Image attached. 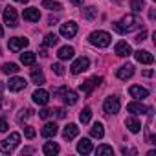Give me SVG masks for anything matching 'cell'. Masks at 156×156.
<instances>
[{
  "instance_id": "6da1fadb",
  "label": "cell",
  "mask_w": 156,
  "mask_h": 156,
  "mask_svg": "<svg viewBox=\"0 0 156 156\" xmlns=\"http://www.w3.org/2000/svg\"><path fill=\"white\" fill-rule=\"evenodd\" d=\"M141 26V20L136 17V15H125L121 22H112V28L118 31V33H129L132 30H138Z\"/></svg>"
},
{
  "instance_id": "7a4b0ae2",
  "label": "cell",
  "mask_w": 156,
  "mask_h": 156,
  "mask_svg": "<svg viewBox=\"0 0 156 156\" xmlns=\"http://www.w3.org/2000/svg\"><path fill=\"white\" fill-rule=\"evenodd\" d=\"M20 143V134L19 132H11L6 140L0 141V152H4V154H9L15 151V147Z\"/></svg>"
},
{
  "instance_id": "3957f363",
  "label": "cell",
  "mask_w": 156,
  "mask_h": 156,
  "mask_svg": "<svg viewBox=\"0 0 156 156\" xmlns=\"http://www.w3.org/2000/svg\"><path fill=\"white\" fill-rule=\"evenodd\" d=\"M88 41H90L94 46H98V48H107V46L110 44L112 37H110V33H107V31H92L90 37H88Z\"/></svg>"
},
{
  "instance_id": "277c9868",
  "label": "cell",
  "mask_w": 156,
  "mask_h": 156,
  "mask_svg": "<svg viewBox=\"0 0 156 156\" xmlns=\"http://www.w3.org/2000/svg\"><path fill=\"white\" fill-rule=\"evenodd\" d=\"M101 77H98V75H94V77H90V79H87L85 83H81L79 85V90L85 94V96H90L92 92H94V88H98L99 85H101Z\"/></svg>"
},
{
  "instance_id": "5b68a950",
  "label": "cell",
  "mask_w": 156,
  "mask_h": 156,
  "mask_svg": "<svg viewBox=\"0 0 156 156\" xmlns=\"http://www.w3.org/2000/svg\"><path fill=\"white\" fill-rule=\"evenodd\" d=\"M103 108L107 114H118L119 112V98L118 96H108L103 103Z\"/></svg>"
},
{
  "instance_id": "8992f818",
  "label": "cell",
  "mask_w": 156,
  "mask_h": 156,
  "mask_svg": "<svg viewBox=\"0 0 156 156\" xmlns=\"http://www.w3.org/2000/svg\"><path fill=\"white\" fill-rule=\"evenodd\" d=\"M30 44V41L26 39V37H11L9 39V42H8V46H9V50L11 51H20V50H24L26 46Z\"/></svg>"
},
{
  "instance_id": "52a82bcc",
  "label": "cell",
  "mask_w": 156,
  "mask_h": 156,
  "mask_svg": "<svg viewBox=\"0 0 156 156\" xmlns=\"http://www.w3.org/2000/svg\"><path fill=\"white\" fill-rule=\"evenodd\" d=\"M88 66H90L88 57H79V59H75V61H73V64H72V73H73V75H77V73H81V72L88 70Z\"/></svg>"
},
{
  "instance_id": "ba28073f",
  "label": "cell",
  "mask_w": 156,
  "mask_h": 156,
  "mask_svg": "<svg viewBox=\"0 0 156 156\" xmlns=\"http://www.w3.org/2000/svg\"><path fill=\"white\" fill-rule=\"evenodd\" d=\"M127 110H129L130 114H134V116H140V114L143 116V114H151V112H152L151 107H145V105L136 103V101H134V103H129V105H127Z\"/></svg>"
},
{
  "instance_id": "9c48e42d",
  "label": "cell",
  "mask_w": 156,
  "mask_h": 156,
  "mask_svg": "<svg viewBox=\"0 0 156 156\" xmlns=\"http://www.w3.org/2000/svg\"><path fill=\"white\" fill-rule=\"evenodd\" d=\"M17 20H19V17H17V9L11 8V6H8V8L4 9V22H6L9 28H15V26H17Z\"/></svg>"
},
{
  "instance_id": "30bf717a",
  "label": "cell",
  "mask_w": 156,
  "mask_h": 156,
  "mask_svg": "<svg viewBox=\"0 0 156 156\" xmlns=\"http://www.w3.org/2000/svg\"><path fill=\"white\" fill-rule=\"evenodd\" d=\"M116 75H118V79H121V81H127V79H130V77L134 75V66L127 62V64H123V66H119V68H118Z\"/></svg>"
},
{
  "instance_id": "8fae6325",
  "label": "cell",
  "mask_w": 156,
  "mask_h": 156,
  "mask_svg": "<svg viewBox=\"0 0 156 156\" xmlns=\"http://www.w3.org/2000/svg\"><path fill=\"white\" fill-rule=\"evenodd\" d=\"M26 79L24 77H11V79L8 81V88L11 90V92H20V90H24L26 88Z\"/></svg>"
},
{
  "instance_id": "7c38bea8",
  "label": "cell",
  "mask_w": 156,
  "mask_h": 156,
  "mask_svg": "<svg viewBox=\"0 0 156 156\" xmlns=\"http://www.w3.org/2000/svg\"><path fill=\"white\" fill-rule=\"evenodd\" d=\"M75 33H77V24H75L73 20H70V22H66V24H61V35H62V37L72 39V37H75Z\"/></svg>"
},
{
  "instance_id": "4fadbf2b",
  "label": "cell",
  "mask_w": 156,
  "mask_h": 156,
  "mask_svg": "<svg viewBox=\"0 0 156 156\" xmlns=\"http://www.w3.org/2000/svg\"><path fill=\"white\" fill-rule=\"evenodd\" d=\"M31 98H33V101H35L37 105H41V107H44V105L50 101V94H48L46 90H42V88H37Z\"/></svg>"
},
{
  "instance_id": "5bb4252c",
  "label": "cell",
  "mask_w": 156,
  "mask_h": 156,
  "mask_svg": "<svg viewBox=\"0 0 156 156\" xmlns=\"http://www.w3.org/2000/svg\"><path fill=\"white\" fill-rule=\"evenodd\" d=\"M134 57H136V61L141 62V64H152V62H154L152 53H149V51H145V50H138V51H134Z\"/></svg>"
},
{
  "instance_id": "9a60e30c",
  "label": "cell",
  "mask_w": 156,
  "mask_h": 156,
  "mask_svg": "<svg viewBox=\"0 0 156 156\" xmlns=\"http://www.w3.org/2000/svg\"><path fill=\"white\" fill-rule=\"evenodd\" d=\"M129 94L134 98V99H145V98H149V90L147 88H141V87H138V85H134V87H130L129 88Z\"/></svg>"
},
{
  "instance_id": "2e32d148",
  "label": "cell",
  "mask_w": 156,
  "mask_h": 156,
  "mask_svg": "<svg viewBox=\"0 0 156 156\" xmlns=\"http://www.w3.org/2000/svg\"><path fill=\"white\" fill-rule=\"evenodd\" d=\"M22 17H24V20H28V22H39L41 11H39L37 8H28V9H24Z\"/></svg>"
},
{
  "instance_id": "e0dca14e",
  "label": "cell",
  "mask_w": 156,
  "mask_h": 156,
  "mask_svg": "<svg viewBox=\"0 0 156 156\" xmlns=\"http://www.w3.org/2000/svg\"><path fill=\"white\" fill-rule=\"evenodd\" d=\"M130 53H132V48H130L129 42L119 41V42L116 44V55H119V57H129Z\"/></svg>"
},
{
  "instance_id": "ac0fdd59",
  "label": "cell",
  "mask_w": 156,
  "mask_h": 156,
  "mask_svg": "<svg viewBox=\"0 0 156 156\" xmlns=\"http://www.w3.org/2000/svg\"><path fill=\"white\" fill-rule=\"evenodd\" d=\"M94 151V147H92V141L88 140V138H83L79 143H77V152H81V154H90Z\"/></svg>"
},
{
  "instance_id": "d6986e66",
  "label": "cell",
  "mask_w": 156,
  "mask_h": 156,
  "mask_svg": "<svg viewBox=\"0 0 156 156\" xmlns=\"http://www.w3.org/2000/svg\"><path fill=\"white\" fill-rule=\"evenodd\" d=\"M77 134H79V127L73 125V123L66 125V127H64V130H62V138H64V140H73Z\"/></svg>"
},
{
  "instance_id": "ffe728a7",
  "label": "cell",
  "mask_w": 156,
  "mask_h": 156,
  "mask_svg": "<svg viewBox=\"0 0 156 156\" xmlns=\"http://www.w3.org/2000/svg\"><path fill=\"white\" fill-rule=\"evenodd\" d=\"M73 53H75V51H73V48H72V46H62V48L57 51V57H59L61 61H68V59H72V57H73Z\"/></svg>"
},
{
  "instance_id": "44dd1931",
  "label": "cell",
  "mask_w": 156,
  "mask_h": 156,
  "mask_svg": "<svg viewBox=\"0 0 156 156\" xmlns=\"http://www.w3.org/2000/svg\"><path fill=\"white\" fill-rule=\"evenodd\" d=\"M125 125H127V129H129L130 132H134V134L141 130V123H140L136 118H127V119H125Z\"/></svg>"
},
{
  "instance_id": "7402d4cb",
  "label": "cell",
  "mask_w": 156,
  "mask_h": 156,
  "mask_svg": "<svg viewBox=\"0 0 156 156\" xmlns=\"http://www.w3.org/2000/svg\"><path fill=\"white\" fill-rule=\"evenodd\" d=\"M57 130H59L57 125L50 121V123H46V125L42 127V136H44V138H53V136L57 134Z\"/></svg>"
},
{
  "instance_id": "603a6c76",
  "label": "cell",
  "mask_w": 156,
  "mask_h": 156,
  "mask_svg": "<svg viewBox=\"0 0 156 156\" xmlns=\"http://www.w3.org/2000/svg\"><path fill=\"white\" fill-rule=\"evenodd\" d=\"M20 62H22L24 66L35 64V53H33V51H24V53H20Z\"/></svg>"
},
{
  "instance_id": "cb8c5ba5",
  "label": "cell",
  "mask_w": 156,
  "mask_h": 156,
  "mask_svg": "<svg viewBox=\"0 0 156 156\" xmlns=\"http://www.w3.org/2000/svg\"><path fill=\"white\" fill-rule=\"evenodd\" d=\"M62 99H64V103H66V105H75V103H77V92H73V90H68V88H66V92L62 94Z\"/></svg>"
},
{
  "instance_id": "d4e9b609",
  "label": "cell",
  "mask_w": 156,
  "mask_h": 156,
  "mask_svg": "<svg viewBox=\"0 0 156 156\" xmlns=\"http://www.w3.org/2000/svg\"><path fill=\"white\" fill-rule=\"evenodd\" d=\"M90 136L101 140V138L105 136V129H103V125H101V123H94V127L90 129Z\"/></svg>"
},
{
  "instance_id": "484cf974",
  "label": "cell",
  "mask_w": 156,
  "mask_h": 156,
  "mask_svg": "<svg viewBox=\"0 0 156 156\" xmlns=\"http://www.w3.org/2000/svg\"><path fill=\"white\" fill-rule=\"evenodd\" d=\"M42 152H44V154H48V156H53V154H57V152H59V145H57V143H53V141H48V143H44Z\"/></svg>"
},
{
  "instance_id": "4316f807",
  "label": "cell",
  "mask_w": 156,
  "mask_h": 156,
  "mask_svg": "<svg viewBox=\"0 0 156 156\" xmlns=\"http://www.w3.org/2000/svg\"><path fill=\"white\" fill-rule=\"evenodd\" d=\"M31 81H33L37 87L44 85V83H46V79H44V73H42L41 70H33V72H31Z\"/></svg>"
},
{
  "instance_id": "83f0119b",
  "label": "cell",
  "mask_w": 156,
  "mask_h": 156,
  "mask_svg": "<svg viewBox=\"0 0 156 156\" xmlns=\"http://www.w3.org/2000/svg\"><path fill=\"white\" fill-rule=\"evenodd\" d=\"M20 68H19V64H15V62H4L2 64V72L6 73V75H9V73H17Z\"/></svg>"
},
{
  "instance_id": "f1b7e54d",
  "label": "cell",
  "mask_w": 156,
  "mask_h": 156,
  "mask_svg": "<svg viewBox=\"0 0 156 156\" xmlns=\"http://www.w3.org/2000/svg\"><path fill=\"white\" fill-rule=\"evenodd\" d=\"M96 154H98V156H107V154L112 156V154H114V149H112L110 145H99V147L96 149Z\"/></svg>"
},
{
  "instance_id": "f546056e",
  "label": "cell",
  "mask_w": 156,
  "mask_h": 156,
  "mask_svg": "<svg viewBox=\"0 0 156 156\" xmlns=\"http://www.w3.org/2000/svg\"><path fill=\"white\" fill-rule=\"evenodd\" d=\"M59 42V37L55 35V33H48L46 37H44V46L46 48H51V46H55Z\"/></svg>"
},
{
  "instance_id": "4dcf8cb0",
  "label": "cell",
  "mask_w": 156,
  "mask_h": 156,
  "mask_svg": "<svg viewBox=\"0 0 156 156\" xmlns=\"http://www.w3.org/2000/svg\"><path fill=\"white\" fill-rule=\"evenodd\" d=\"M83 17H85L87 20H94V19L98 17V9H96L94 6H90V8L83 9Z\"/></svg>"
},
{
  "instance_id": "1f68e13d",
  "label": "cell",
  "mask_w": 156,
  "mask_h": 156,
  "mask_svg": "<svg viewBox=\"0 0 156 156\" xmlns=\"http://www.w3.org/2000/svg\"><path fill=\"white\" fill-rule=\"evenodd\" d=\"M90 118H92V108H90V107H85V108L81 110V114H79V119H81L83 123H88Z\"/></svg>"
},
{
  "instance_id": "d6a6232c",
  "label": "cell",
  "mask_w": 156,
  "mask_h": 156,
  "mask_svg": "<svg viewBox=\"0 0 156 156\" xmlns=\"http://www.w3.org/2000/svg\"><path fill=\"white\" fill-rule=\"evenodd\" d=\"M42 6H44V8H48V9H51V11H59V9L62 8L59 2H55V0H44Z\"/></svg>"
},
{
  "instance_id": "836d02e7",
  "label": "cell",
  "mask_w": 156,
  "mask_h": 156,
  "mask_svg": "<svg viewBox=\"0 0 156 156\" xmlns=\"http://www.w3.org/2000/svg\"><path fill=\"white\" fill-rule=\"evenodd\" d=\"M31 116V108H22L19 114H17V121L19 123H24V119H28Z\"/></svg>"
},
{
  "instance_id": "e575fe53",
  "label": "cell",
  "mask_w": 156,
  "mask_h": 156,
  "mask_svg": "<svg viewBox=\"0 0 156 156\" xmlns=\"http://www.w3.org/2000/svg\"><path fill=\"white\" fill-rule=\"evenodd\" d=\"M143 6H145L143 0H132V2H130V9H134L136 13H138V11H141V9H143Z\"/></svg>"
},
{
  "instance_id": "d590c367",
  "label": "cell",
  "mask_w": 156,
  "mask_h": 156,
  "mask_svg": "<svg viewBox=\"0 0 156 156\" xmlns=\"http://www.w3.org/2000/svg\"><path fill=\"white\" fill-rule=\"evenodd\" d=\"M51 72L57 73V75H64V66L59 64V62H55V64H51Z\"/></svg>"
},
{
  "instance_id": "8d00e7d4",
  "label": "cell",
  "mask_w": 156,
  "mask_h": 156,
  "mask_svg": "<svg viewBox=\"0 0 156 156\" xmlns=\"http://www.w3.org/2000/svg\"><path fill=\"white\" fill-rule=\"evenodd\" d=\"M24 134H26L28 140H31V138H35V129L30 127V125H26V127H24Z\"/></svg>"
},
{
  "instance_id": "74e56055",
  "label": "cell",
  "mask_w": 156,
  "mask_h": 156,
  "mask_svg": "<svg viewBox=\"0 0 156 156\" xmlns=\"http://www.w3.org/2000/svg\"><path fill=\"white\" fill-rule=\"evenodd\" d=\"M51 114H53V110H51V108H42V110L39 112V116H41L42 119H48V118H50Z\"/></svg>"
},
{
  "instance_id": "f35d334b",
  "label": "cell",
  "mask_w": 156,
  "mask_h": 156,
  "mask_svg": "<svg viewBox=\"0 0 156 156\" xmlns=\"http://www.w3.org/2000/svg\"><path fill=\"white\" fill-rule=\"evenodd\" d=\"M8 127H9V125H8V121L0 118V132H6V130H8Z\"/></svg>"
},
{
  "instance_id": "ab89813d",
  "label": "cell",
  "mask_w": 156,
  "mask_h": 156,
  "mask_svg": "<svg viewBox=\"0 0 156 156\" xmlns=\"http://www.w3.org/2000/svg\"><path fill=\"white\" fill-rule=\"evenodd\" d=\"M145 39H147V31H141L140 35H136V39H134V41H136V42H143Z\"/></svg>"
},
{
  "instance_id": "60d3db41",
  "label": "cell",
  "mask_w": 156,
  "mask_h": 156,
  "mask_svg": "<svg viewBox=\"0 0 156 156\" xmlns=\"http://www.w3.org/2000/svg\"><path fill=\"white\" fill-rule=\"evenodd\" d=\"M66 92V87H61V88H53V96H61Z\"/></svg>"
},
{
  "instance_id": "b9f144b4",
  "label": "cell",
  "mask_w": 156,
  "mask_h": 156,
  "mask_svg": "<svg viewBox=\"0 0 156 156\" xmlns=\"http://www.w3.org/2000/svg\"><path fill=\"white\" fill-rule=\"evenodd\" d=\"M55 112H57V118H64V116H66V112H64V108H57Z\"/></svg>"
},
{
  "instance_id": "7bdbcfd3",
  "label": "cell",
  "mask_w": 156,
  "mask_h": 156,
  "mask_svg": "<svg viewBox=\"0 0 156 156\" xmlns=\"http://www.w3.org/2000/svg\"><path fill=\"white\" fill-rule=\"evenodd\" d=\"M83 2L85 0H72V4H75V6H83Z\"/></svg>"
},
{
  "instance_id": "ee69618b",
  "label": "cell",
  "mask_w": 156,
  "mask_h": 156,
  "mask_svg": "<svg viewBox=\"0 0 156 156\" xmlns=\"http://www.w3.org/2000/svg\"><path fill=\"white\" fill-rule=\"evenodd\" d=\"M30 152H33V149H31V147H26V149L22 151V154H30Z\"/></svg>"
},
{
  "instance_id": "f6af8a7d",
  "label": "cell",
  "mask_w": 156,
  "mask_h": 156,
  "mask_svg": "<svg viewBox=\"0 0 156 156\" xmlns=\"http://www.w3.org/2000/svg\"><path fill=\"white\" fill-rule=\"evenodd\" d=\"M143 75H145V77H151V75H152V70H145Z\"/></svg>"
},
{
  "instance_id": "bcb514c9",
  "label": "cell",
  "mask_w": 156,
  "mask_h": 156,
  "mask_svg": "<svg viewBox=\"0 0 156 156\" xmlns=\"http://www.w3.org/2000/svg\"><path fill=\"white\" fill-rule=\"evenodd\" d=\"M15 2H20V4H26V2H28V0H15Z\"/></svg>"
},
{
  "instance_id": "7dc6e473",
  "label": "cell",
  "mask_w": 156,
  "mask_h": 156,
  "mask_svg": "<svg viewBox=\"0 0 156 156\" xmlns=\"http://www.w3.org/2000/svg\"><path fill=\"white\" fill-rule=\"evenodd\" d=\"M4 35V30H2V26H0V37H2Z\"/></svg>"
},
{
  "instance_id": "c3c4849f",
  "label": "cell",
  "mask_w": 156,
  "mask_h": 156,
  "mask_svg": "<svg viewBox=\"0 0 156 156\" xmlns=\"http://www.w3.org/2000/svg\"><path fill=\"white\" fill-rule=\"evenodd\" d=\"M0 94H2V85H0Z\"/></svg>"
}]
</instances>
